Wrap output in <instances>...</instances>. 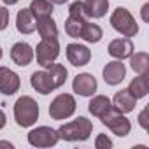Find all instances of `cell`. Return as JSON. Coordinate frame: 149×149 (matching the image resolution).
<instances>
[{
	"instance_id": "obj_1",
	"label": "cell",
	"mask_w": 149,
	"mask_h": 149,
	"mask_svg": "<svg viewBox=\"0 0 149 149\" xmlns=\"http://www.w3.org/2000/svg\"><path fill=\"white\" fill-rule=\"evenodd\" d=\"M58 137L61 140H68V142H79V140H88L91 132H93V123L84 118V116H79L70 123H65L61 125L58 130Z\"/></svg>"
},
{
	"instance_id": "obj_2",
	"label": "cell",
	"mask_w": 149,
	"mask_h": 149,
	"mask_svg": "<svg viewBox=\"0 0 149 149\" xmlns=\"http://www.w3.org/2000/svg\"><path fill=\"white\" fill-rule=\"evenodd\" d=\"M14 119L21 128L35 125V121L39 119V104L28 95L19 97L14 104Z\"/></svg>"
},
{
	"instance_id": "obj_3",
	"label": "cell",
	"mask_w": 149,
	"mask_h": 149,
	"mask_svg": "<svg viewBox=\"0 0 149 149\" xmlns=\"http://www.w3.org/2000/svg\"><path fill=\"white\" fill-rule=\"evenodd\" d=\"M88 21V14H86V9H84V4L81 0L70 4L68 7V18L65 21V32L67 35L74 37V39H81V32L84 28Z\"/></svg>"
},
{
	"instance_id": "obj_4",
	"label": "cell",
	"mask_w": 149,
	"mask_h": 149,
	"mask_svg": "<svg viewBox=\"0 0 149 149\" xmlns=\"http://www.w3.org/2000/svg\"><path fill=\"white\" fill-rule=\"evenodd\" d=\"M111 25L116 32H119L125 37H135L139 33V25H137L135 18L125 7L114 9V13L111 14Z\"/></svg>"
},
{
	"instance_id": "obj_5",
	"label": "cell",
	"mask_w": 149,
	"mask_h": 149,
	"mask_svg": "<svg viewBox=\"0 0 149 149\" xmlns=\"http://www.w3.org/2000/svg\"><path fill=\"white\" fill-rule=\"evenodd\" d=\"M100 119H102V123H104L114 135H118V137H126V135L130 133V130H132V125H130L128 118H125L123 112H119L114 105H111V107L100 116Z\"/></svg>"
},
{
	"instance_id": "obj_6",
	"label": "cell",
	"mask_w": 149,
	"mask_h": 149,
	"mask_svg": "<svg viewBox=\"0 0 149 149\" xmlns=\"http://www.w3.org/2000/svg\"><path fill=\"white\" fill-rule=\"evenodd\" d=\"M76 98H74L72 95L68 93H61L58 95L51 105H49V116L56 121H61V119H67L70 118L74 112H76Z\"/></svg>"
},
{
	"instance_id": "obj_7",
	"label": "cell",
	"mask_w": 149,
	"mask_h": 149,
	"mask_svg": "<svg viewBox=\"0 0 149 149\" xmlns=\"http://www.w3.org/2000/svg\"><path fill=\"white\" fill-rule=\"evenodd\" d=\"M35 54H37V63L44 68H47L51 63H54V60L60 56V44L58 39H51L46 40L42 39L37 47H35Z\"/></svg>"
},
{
	"instance_id": "obj_8",
	"label": "cell",
	"mask_w": 149,
	"mask_h": 149,
	"mask_svg": "<svg viewBox=\"0 0 149 149\" xmlns=\"http://www.w3.org/2000/svg\"><path fill=\"white\" fill-rule=\"evenodd\" d=\"M58 140V132L51 126H37L28 133V142L33 147H51Z\"/></svg>"
},
{
	"instance_id": "obj_9",
	"label": "cell",
	"mask_w": 149,
	"mask_h": 149,
	"mask_svg": "<svg viewBox=\"0 0 149 149\" xmlns=\"http://www.w3.org/2000/svg\"><path fill=\"white\" fill-rule=\"evenodd\" d=\"M19 88H21V79L18 74L7 67H0V93L11 97L18 93Z\"/></svg>"
},
{
	"instance_id": "obj_10",
	"label": "cell",
	"mask_w": 149,
	"mask_h": 149,
	"mask_svg": "<svg viewBox=\"0 0 149 149\" xmlns=\"http://www.w3.org/2000/svg\"><path fill=\"white\" fill-rule=\"evenodd\" d=\"M97 79L91 76V74L84 72V74H77L72 81V90L74 93H77L81 97H91L97 91Z\"/></svg>"
},
{
	"instance_id": "obj_11",
	"label": "cell",
	"mask_w": 149,
	"mask_h": 149,
	"mask_svg": "<svg viewBox=\"0 0 149 149\" xmlns=\"http://www.w3.org/2000/svg\"><path fill=\"white\" fill-rule=\"evenodd\" d=\"M65 49H67V58L74 67H84L91 60V51L83 44H68Z\"/></svg>"
},
{
	"instance_id": "obj_12",
	"label": "cell",
	"mask_w": 149,
	"mask_h": 149,
	"mask_svg": "<svg viewBox=\"0 0 149 149\" xmlns=\"http://www.w3.org/2000/svg\"><path fill=\"white\" fill-rule=\"evenodd\" d=\"M102 76H104V81L111 86H116L119 83H123L125 76H126V67L119 61H109L104 70H102Z\"/></svg>"
},
{
	"instance_id": "obj_13",
	"label": "cell",
	"mask_w": 149,
	"mask_h": 149,
	"mask_svg": "<svg viewBox=\"0 0 149 149\" xmlns=\"http://www.w3.org/2000/svg\"><path fill=\"white\" fill-rule=\"evenodd\" d=\"M11 60L18 65V67H26L32 63L33 60V49L30 44L26 42H16L11 47Z\"/></svg>"
},
{
	"instance_id": "obj_14",
	"label": "cell",
	"mask_w": 149,
	"mask_h": 149,
	"mask_svg": "<svg viewBox=\"0 0 149 149\" xmlns=\"http://www.w3.org/2000/svg\"><path fill=\"white\" fill-rule=\"evenodd\" d=\"M109 54L112 58L123 60V58H130V54L133 53V42L130 40V37H121V39H114L109 44Z\"/></svg>"
},
{
	"instance_id": "obj_15",
	"label": "cell",
	"mask_w": 149,
	"mask_h": 149,
	"mask_svg": "<svg viewBox=\"0 0 149 149\" xmlns=\"http://www.w3.org/2000/svg\"><path fill=\"white\" fill-rule=\"evenodd\" d=\"M30 84L32 88L40 93V95H49L51 91H54V86L49 79V74L47 70H39V72H33L32 77H30Z\"/></svg>"
},
{
	"instance_id": "obj_16",
	"label": "cell",
	"mask_w": 149,
	"mask_h": 149,
	"mask_svg": "<svg viewBox=\"0 0 149 149\" xmlns=\"http://www.w3.org/2000/svg\"><path fill=\"white\" fill-rule=\"evenodd\" d=\"M16 28L23 35H30L37 30V19L33 18L30 9H21L16 16Z\"/></svg>"
},
{
	"instance_id": "obj_17",
	"label": "cell",
	"mask_w": 149,
	"mask_h": 149,
	"mask_svg": "<svg viewBox=\"0 0 149 149\" xmlns=\"http://www.w3.org/2000/svg\"><path fill=\"white\" fill-rule=\"evenodd\" d=\"M135 104H137V98H135L128 90L118 91V93L114 95V98H112V105H114L119 112H123V114L132 112V111L135 109Z\"/></svg>"
},
{
	"instance_id": "obj_18",
	"label": "cell",
	"mask_w": 149,
	"mask_h": 149,
	"mask_svg": "<svg viewBox=\"0 0 149 149\" xmlns=\"http://www.w3.org/2000/svg\"><path fill=\"white\" fill-rule=\"evenodd\" d=\"M37 32L46 40L58 39V26H56V23L51 16H44V18L37 19Z\"/></svg>"
},
{
	"instance_id": "obj_19",
	"label": "cell",
	"mask_w": 149,
	"mask_h": 149,
	"mask_svg": "<svg viewBox=\"0 0 149 149\" xmlns=\"http://www.w3.org/2000/svg\"><path fill=\"white\" fill-rule=\"evenodd\" d=\"M126 90H128L137 100H139V98H144V97L147 95V91H149V76H147V74H139L137 77L132 79V83L128 84Z\"/></svg>"
},
{
	"instance_id": "obj_20",
	"label": "cell",
	"mask_w": 149,
	"mask_h": 149,
	"mask_svg": "<svg viewBox=\"0 0 149 149\" xmlns=\"http://www.w3.org/2000/svg\"><path fill=\"white\" fill-rule=\"evenodd\" d=\"M83 4H84L88 18H95V19L104 18L109 9V0H84Z\"/></svg>"
},
{
	"instance_id": "obj_21",
	"label": "cell",
	"mask_w": 149,
	"mask_h": 149,
	"mask_svg": "<svg viewBox=\"0 0 149 149\" xmlns=\"http://www.w3.org/2000/svg\"><path fill=\"white\" fill-rule=\"evenodd\" d=\"M47 74H49V79H51L54 90H56V88H60V86L65 84L67 76H68V70H67L61 63H51V65L47 67Z\"/></svg>"
},
{
	"instance_id": "obj_22",
	"label": "cell",
	"mask_w": 149,
	"mask_h": 149,
	"mask_svg": "<svg viewBox=\"0 0 149 149\" xmlns=\"http://www.w3.org/2000/svg\"><path fill=\"white\" fill-rule=\"evenodd\" d=\"M112 105V102L107 98V97H104V95H97V97H93L91 100H90V105H88V111L95 116V118H100L109 107Z\"/></svg>"
},
{
	"instance_id": "obj_23",
	"label": "cell",
	"mask_w": 149,
	"mask_h": 149,
	"mask_svg": "<svg viewBox=\"0 0 149 149\" xmlns=\"http://www.w3.org/2000/svg\"><path fill=\"white\" fill-rule=\"evenodd\" d=\"M130 67L135 74H147L149 70V54L147 53H132L130 54Z\"/></svg>"
},
{
	"instance_id": "obj_24",
	"label": "cell",
	"mask_w": 149,
	"mask_h": 149,
	"mask_svg": "<svg viewBox=\"0 0 149 149\" xmlns=\"http://www.w3.org/2000/svg\"><path fill=\"white\" fill-rule=\"evenodd\" d=\"M102 37H104L102 28H100L97 23H90V21H86V25H84V28H83V32H81V39H84L86 42L95 44V42H100Z\"/></svg>"
},
{
	"instance_id": "obj_25",
	"label": "cell",
	"mask_w": 149,
	"mask_h": 149,
	"mask_svg": "<svg viewBox=\"0 0 149 149\" xmlns=\"http://www.w3.org/2000/svg\"><path fill=\"white\" fill-rule=\"evenodd\" d=\"M28 9L32 11L35 19L53 14V4L49 2V0H32V4H30Z\"/></svg>"
},
{
	"instance_id": "obj_26",
	"label": "cell",
	"mask_w": 149,
	"mask_h": 149,
	"mask_svg": "<svg viewBox=\"0 0 149 149\" xmlns=\"http://www.w3.org/2000/svg\"><path fill=\"white\" fill-rule=\"evenodd\" d=\"M95 147H97V149H109V147H112V140H111L105 133H100V135L95 139Z\"/></svg>"
},
{
	"instance_id": "obj_27",
	"label": "cell",
	"mask_w": 149,
	"mask_h": 149,
	"mask_svg": "<svg viewBox=\"0 0 149 149\" xmlns=\"http://www.w3.org/2000/svg\"><path fill=\"white\" fill-rule=\"evenodd\" d=\"M9 25V9L0 7V30H6Z\"/></svg>"
},
{
	"instance_id": "obj_28",
	"label": "cell",
	"mask_w": 149,
	"mask_h": 149,
	"mask_svg": "<svg viewBox=\"0 0 149 149\" xmlns=\"http://www.w3.org/2000/svg\"><path fill=\"white\" fill-rule=\"evenodd\" d=\"M139 125H140L144 130H147V107L139 114Z\"/></svg>"
},
{
	"instance_id": "obj_29",
	"label": "cell",
	"mask_w": 149,
	"mask_h": 149,
	"mask_svg": "<svg viewBox=\"0 0 149 149\" xmlns=\"http://www.w3.org/2000/svg\"><path fill=\"white\" fill-rule=\"evenodd\" d=\"M6 123H7V118H6V114H4V111L0 109V130H2L4 126H6Z\"/></svg>"
},
{
	"instance_id": "obj_30",
	"label": "cell",
	"mask_w": 149,
	"mask_h": 149,
	"mask_svg": "<svg viewBox=\"0 0 149 149\" xmlns=\"http://www.w3.org/2000/svg\"><path fill=\"white\" fill-rule=\"evenodd\" d=\"M147 11H149V4H144L142 6V19L147 21Z\"/></svg>"
},
{
	"instance_id": "obj_31",
	"label": "cell",
	"mask_w": 149,
	"mask_h": 149,
	"mask_svg": "<svg viewBox=\"0 0 149 149\" xmlns=\"http://www.w3.org/2000/svg\"><path fill=\"white\" fill-rule=\"evenodd\" d=\"M0 147H9V149H11L13 144H11V142H6V140H0Z\"/></svg>"
},
{
	"instance_id": "obj_32",
	"label": "cell",
	"mask_w": 149,
	"mask_h": 149,
	"mask_svg": "<svg viewBox=\"0 0 149 149\" xmlns=\"http://www.w3.org/2000/svg\"><path fill=\"white\" fill-rule=\"evenodd\" d=\"M2 2L6 4V6H14V4H18L19 0H2Z\"/></svg>"
},
{
	"instance_id": "obj_33",
	"label": "cell",
	"mask_w": 149,
	"mask_h": 149,
	"mask_svg": "<svg viewBox=\"0 0 149 149\" xmlns=\"http://www.w3.org/2000/svg\"><path fill=\"white\" fill-rule=\"evenodd\" d=\"M49 2H51V4H56V6H63L67 0H49Z\"/></svg>"
},
{
	"instance_id": "obj_34",
	"label": "cell",
	"mask_w": 149,
	"mask_h": 149,
	"mask_svg": "<svg viewBox=\"0 0 149 149\" xmlns=\"http://www.w3.org/2000/svg\"><path fill=\"white\" fill-rule=\"evenodd\" d=\"M2 56H4V51H2V47H0V60H2Z\"/></svg>"
}]
</instances>
